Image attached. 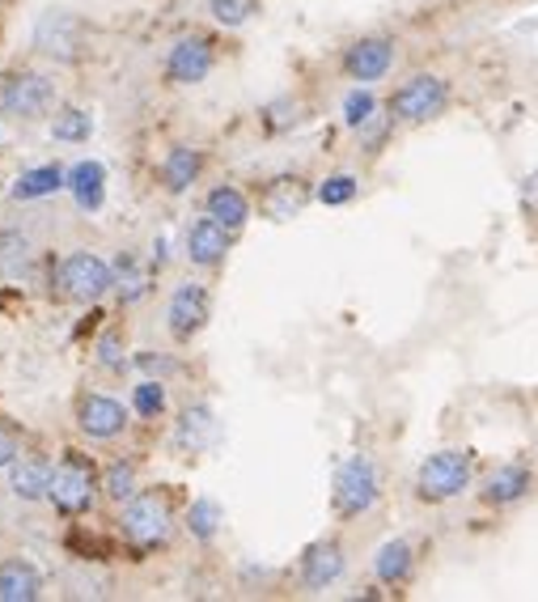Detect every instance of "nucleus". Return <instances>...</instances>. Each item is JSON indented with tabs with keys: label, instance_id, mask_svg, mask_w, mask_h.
<instances>
[{
	"label": "nucleus",
	"instance_id": "f257e3e1",
	"mask_svg": "<svg viewBox=\"0 0 538 602\" xmlns=\"http://www.w3.org/2000/svg\"><path fill=\"white\" fill-rule=\"evenodd\" d=\"M170 523H174L170 518V501L161 492H136L123 505V514H119V530H123V539H127L132 552H154V548H161L170 539Z\"/></svg>",
	"mask_w": 538,
	"mask_h": 602
},
{
	"label": "nucleus",
	"instance_id": "f03ea898",
	"mask_svg": "<svg viewBox=\"0 0 538 602\" xmlns=\"http://www.w3.org/2000/svg\"><path fill=\"white\" fill-rule=\"evenodd\" d=\"M94 488H98V471L94 463L69 450L56 467H51V488H47V501L64 514V518H81L89 505H94Z\"/></svg>",
	"mask_w": 538,
	"mask_h": 602
},
{
	"label": "nucleus",
	"instance_id": "7ed1b4c3",
	"mask_svg": "<svg viewBox=\"0 0 538 602\" xmlns=\"http://www.w3.org/2000/svg\"><path fill=\"white\" fill-rule=\"evenodd\" d=\"M35 47L60 64H77L89 51V26H85V17L69 13V9H47L35 22Z\"/></svg>",
	"mask_w": 538,
	"mask_h": 602
},
{
	"label": "nucleus",
	"instance_id": "20e7f679",
	"mask_svg": "<svg viewBox=\"0 0 538 602\" xmlns=\"http://www.w3.org/2000/svg\"><path fill=\"white\" fill-rule=\"evenodd\" d=\"M470 488V454L466 450H441V454H428L416 476V492L428 505H441V501H454Z\"/></svg>",
	"mask_w": 538,
	"mask_h": 602
},
{
	"label": "nucleus",
	"instance_id": "39448f33",
	"mask_svg": "<svg viewBox=\"0 0 538 602\" xmlns=\"http://www.w3.org/2000/svg\"><path fill=\"white\" fill-rule=\"evenodd\" d=\"M445 102H450V85L432 73H420L390 94V115L399 123H428L445 111Z\"/></svg>",
	"mask_w": 538,
	"mask_h": 602
},
{
	"label": "nucleus",
	"instance_id": "423d86ee",
	"mask_svg": "<svg viewBox=\"0 0 538 602\" xmlns=\"http://www.w3.org/2000/svg\"><path fill=\"white\" fill-rule=\"evenodd\" d=\"M51 107H56V85L42 73H13L0 81V115L39 120Z\"/></svg>",
	"mask_w": 538,
	"mask_h": 602
},
{
	"label": "nucleus",
	"instance_id": "0eeeda50",
	"mask_svg": "<svg viewBox=\"0 0 538 602\" xmlns=\"http://www.w3.org/2000/svg\"><path fill=\"white\" fill-rule=\"evenodd\" d=\"M60 284H64V293H69L73 302L89 306V302H98L102 293L115 288V268H111L107 259L89 255V250H77V255H69V259L60 263Z\"/></svg>",
	"mask_w": 538,
	"mask_h": 602
},
{
	"label": "nucleus",
	"instance_id": "6e6552de",
	"mask_svg": "<svg viewBox=\"0 0 538 602\" xmlns=\"http://www.w3.org/2000/svg\"><path fill=\"white\" fill-rule=\"evenodd\" d=\"M378 501V471L369 458H347L335 476V514L340 518H360Z\"/></svg>",
	"mask_w": 538,
	"mask_h": 602
},
{
	"label": "nucleus",
	"instance_id": "1a4fd4ad",
	"mask_svg": "<svg viewBox=\"0 0 538 602\" xmlns=\"http://www.w3.org/2000/svg\"><path fill=\"white\" fill-rule=\"evenodd\" d=\"M166 319H170V335L179 340V344H187L192 335L204 331V322L212 319V297H208V288L204 284H179L174 288V297H170V310H166Z\"/></svg>",
	"mask_w": 538,
	"mask_h": 602
},
{
	"label": "nucleus",
	"instance_id": "9d476101",
	"mask_svg": "<svg viewBox=\"0 0 538 602\" xmlns=\"http://www.w3.org/2000/svg\"><path fill=\"white\" fill-rule=\"evenodd\" d=\"M217 56H212V42L192 35V39H179L166 56V81L174 85H199V81L212 73Z\"/></svg>",
	"mask_w": 538,
	"mask_h": 602
},
{
	"label": "nucleus",
	"instance_id": "9b49d317",
	"mask_svg": "<svg viewBox=\"0 0 538 602\" xmlns=\"http://www.w3.org/2000/svg\"><path fill=\"white\" fill-rule=\"evenodd\" d=\"M390 64H394V42L382 39V35L352 42V47H347V56H344V73L352 81H360V85L382 81L386 73H390Z\"/></svg>",
	"mask_w": 538,
	"mask_h": 602
},
{
	"label": "nucleus",
	"instance_id": "f8f14e48",
	"mask_svg": "<svg viewBox=\"0 0 538 602\" xmlns=\"http://www.w3.org/2000/svg\"><path fill=\"white\" fill-rule=\"evenodd\" d=\"M344 548L335 543V539H318V543H309L306 556H302V586L306 590H327V586H335L340 577H344Z\"/></svg>",
	"mask_w": 538,
	"mask_h": 602
},
{
	"label": "nucleus",
	"instance_id": "ddd939ff",
	"mask_svg": "<svg viewBox=\"0 0 538 602\" xmlns=\"http://www.w3.org/2000/svg\"><path fill=\"white\" fill-rule=\"evenodd\" d=\"M77 425L94 442H111L127 429V411H123V403L107 400V395H85L77 407Z\"/></svg>",
	"mask_w": 538,
	"mask_h": 602
},
{
	"label": "nucleus",
	"instance_id": "4468645a",
	"mask_svg": "<svg viewBox=\"0 0 538 602\" xmlns=\"http://www.w3.org/2000/svg\"><path fill=\"white\" fill-rule=\"evenodd\" d=\"M230 234L233 230H225L212 217L195 221L192 230H187V259H192L195 268H217L225 259V250H230Z\"/></svg>",
	"mask_w": 538,
	"mask_h": 602
},
{
	"label": "nucleus",
	"instance_id": "2eb2a0df",
	"mask_svg": "<svg viewBox=\"0 0 538 602\" xmlns=\"http://www.w3.org/2000/svg\"><path fill=\"white\" fill-rule=\"evenodd\" d=\"M530 471L522 467V463H504V467H497L488 480H484V488H479V501L484 505H492V509H504V505H513V501H522L526 492H530Z\"/></svg>",
	"mask_w": 538,
	"mask_h": 602
},
{
	"label": "nucleus",
	"instance_id": "dca6fc26",
	"mask_svg": "<svg viewBox=\"0 0 538 602\" xmlns=\"http://www.w3.org/2000/svg\"><path fill=\"white\" fill-rule=\"evenodd\" d=\"M42 577L30 561H0V602H35Z\"/></svg>",
	"mask_w": 538,
	"mask_h": 602
},
{
	"label": "nucleus",
	"instance_id": "f3484780",
	"mask_svg": "<svg viewBox=\"0 0 538 602\" xmlns=\"http://www.w3.org/2000/svg\"><path fill=\"white\" fill-rule=\"evenodd\" d=\"M35 268V246L17 230H0V281H26Z\"/></svg>",
	"mask_w": 538,
	"mask_h": 602
},
{
	"label": "nucleus",
	"instance_id": "a211bd4d",
	"mask_svg": "<svg viewBox=\"0 0 538 602\" xmlns=\"http://www.w3.org/2000/svg\"><path fill=\"white\" fill-rule=\"evenodd\" d=\"M204 212L212 217V221H221L225 230H242L246 221H250V200L230 187V183H221V187H212L208 192V200H204Z\"/></svg>",
	"mask_w": 538,
	"mask_h": 602
},
{
	"label": "nucleus",
	"instance_id": "6ab92c4d",
	"mask_svg": "<svg viewBox=\"0 0 538 602\" xmlns=\"http://www.w3.org/2000/svg\"><path fill=\"white\" fill-rule=\"evenodd\" d=\"M69 192H73V200H77L85 212L102 208V196H107V170H102L98 161H77V165L69 170Z\"/></svg>",
	"mask_w": 538,
	"mask_h": 602
},
{
	"label": "nucleus",
	"instance_id": "aec40b11",
	"mask_svg": "<svg viewBox=\"0 0 538 602\" xmlns=\"http://www.w3.org/2000/svg\"><path fill=\"white\" fill-rule=\"evenodd\" d=\"M199 165H204V158H199V149H192V145H174L170 153H166V161H161V183H166V192H187L195 179H199Z\"/></svg>",
	"mask_w": 538,
	"mask_h": 602
},
{
	"label": "nucleus",
	"instance_id": "412c9836",
	"mask_svg": "<svg viewBox=\"0 0 538 602\" xmlns=\"http://www.w3.org/2000/svg\"><path fill=\"white\" fill-rule=\"evenodd\" d=\"M212 429H217L212 407L195 403V407L183 411V420H179V429H174V445H179V450H187V454H199L204 445L212 442Z\"/></svg>",
	"mask_w": 538,
	"mask_h": 602
},
{
	"label": "nucleus",
	"instance_id": "4be33fe9",
	"mask_svg": "<svg viewBox=\"0 0 538 602\" xmlns=\"http://www.w3.org/2000/svg\"><path fill=\"white\" fill-rule=\"evenodd\" d=\"M309 200V187L302 179H276L268 187V196H264V208H268L271 221H289V217H297Z\"/></svg>",
	"mask_w": 538,
	"mask_h": 602
},
{
	"label": "nucleus",
	"instance_id": "5701e85b",
	"mask_svg": "<svg viewBox=\"0 0 538 602\" xmlns=\"http://www.w3.org/2000/svg\"><path fill=\"white\" fill-rule=\"evenodd\" d=\"M374 573H378L382 586H403V581L412 577V543H407V539H390V543H382L378 556H374Z\"/></svg>",
	"mask_w": 538,
	"mask_h": 602
},
{
	"label": "nucleus",
	"instance_id": "b1692460",
	"mask_svg": "<svg viewBox=\"0 0 538 602\" xmlns=\"http://www.w3.org/2000/svg\"><path fill=\"white\" fill-rule=\"evenodd\" d=\"M9 488H13V496H22V501H42L47 488H51V467H47L42 458H22V463H13Z\"/></svg>",
	"mask_w": 538,
	"mask_h": 602
},
{
	"label": "nucleus",
	"instance_id": "393cba45",
	"mask_svg": "<svg viewBox=\"0 0 538 602\" xmlns=\"http://www.w3.org/2000/svg\"><path fill=\"white\" fill-rule=\"evenodd\" d=\"M60 187H69V174L60 165H39V170H26L13 187L17 200H42V196H56Z\"/></svg>",
	"mask_w": 538,
	"mask_h": 602
},
{
	"label": "nucleus",
	"instance_id": "a878e982",
	"mask_svg": "<svg viewBox=\"0 0 538 602\" xmlns=\"http://www.w3.org/2000/svg\"><path fill=\"white\" fill-rule=\"evenodd\" d=\"M115 288H119V297H123V306H132V302H140V297L149 293V272L136 263V255H119Z\"/></svg>",
	"mask_w": 538,
	"mask_h": 602
},
{
	"label": "nucleus",
	"instance_id": "bb28decb",
	"mask_svg": "<svg viewBox=\"0 0 538 602\" xmlns=\"http://www.w3.org/2000/svg\"><path fill=\"white\" fill-rule=\"evenodd\" d=\"M187 530H192L199 543H212L217 530H221V505L208 501V496L192 501V509H187Z\"/></svg>",
	"mask_w": 538,
	"mask_h": 602
},
{
	"label": "nucleus",
	"instance_id": "cd10ccee",
	"mask_svg": "<svg viewBox=\"0 0 538 602\" xmlns=\"http://www.w3.org/2000/svg\"><path fill=\"white\" fill-rule=\"evenodd\" d=\"M89 132H94V120H89V111H64V115H56L51 123V136L56 140H69V145H81V140H89Z\"/></svg>",
	"mask_w": 538,
	"mask_h": 602
},
{
	"label": "nucleus",
	"instance_id": "c85d7f7f",
	"mask_svg": "<svg viewBox=\"0 0 538 602\" xmlns=\"http://www.w3.org/2000/svg\"><path fill=\"white\" fill-rule=\"evenodd\" d=\"M102 488H107L111 501H132L136 496V463H111Z\"/></svg>",
	"mask_w": 538,
	"mask_h": 602
},
{
	"label": "nucleus",
	"instance_id": "c756f323",
	"mask_svg": "<svg viewBox=\"0 0 538 602\" xmlns=\"http://www.w3.org/2000/svg\"><path fill=\"white\" fill-rule=\"evenodd\" d=\"M378 115V98L369 94V89H352L344 98V123L347 127H365V123H374Z\"/></svg>",
	"mask_w": 538,
	"mask_h": 602
},
{
	"label": "nucleus",
	"instance_id": "7c9ffc66",
	"mask_svg": "<svg viewBox=\"0 0 538 602\" xmlns=\"http://www.w3.org/2000/svg\"><path fill=\"white\" fill-rule=\"evenodd\" d=\"M259 13V0H212V17L221 26H246Z\"/></svg>",
	"mask_w": 538,
	"mask_h": 602
},
{
	"label": "nucleus",
	"instance_id": "2f4dec72",
	"mask_svg": "<svg viewBox=\"0 0 538 602\" xmlns=\"http://www.w3.org/2000/svg\"><path fill=\"white\" fill-rule=\"evenodd\" d=\"M318 200L327 204V208L352 204V200H356V179H352V174H331V179L318 187Z\"/></svg>",
	"mask_w": 538,
	"mask_h": 602
},
{
	"label": "nucleus",
	"instance_id": "473e14b6",
	"mask_svg": "<svg viewBox=\"0 0 538 602\" xmlns=\"http://www.w3.org/2000/svg\"><path fill=\"white\" fill-rule=\"evenodd\" d=\"M132 403H136V411H140L145 420H154V416H161V411H166V386L149 378V382H140V386H136Z\"/></svg>",
	"mask_w": 538,
	"mask_h": 602
},
{
	"label": "nucleus",
	"instance_id": "72a5a7b5",
	"mask_svg": "<svg viewBox=\"0 0 538 602\" xmlns=\"http://www.w3.org/2000/svg\"><path fill=\"white\" fill-rule=\"evenodd\" d=\"M13 463H17V438L0 429V467H13Z\"/></svg>",
	"mask_w": 538,
	"mask_h": 602
},
{
	"label": "nucleus",
	"instance_id": "f704fd0d",
	"mask_svg": "<svg viewBox=\"0 0 538 602\" xmlns=\"http://www.w3.org/2000/svg\"><path fill=\"white\" fill-rule=\"evenodd\" d=\"M98 361L102 365H111V369H119V335H107V340H102V344H98Z\"/></svg>",
	"mask_w": 538,
	"mask_h": 602
}]
</instances>
